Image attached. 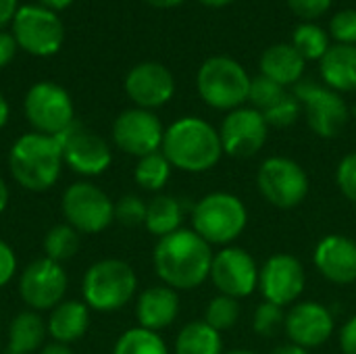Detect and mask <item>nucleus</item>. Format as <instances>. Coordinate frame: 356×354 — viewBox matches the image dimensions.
Masks as SVG:
<instances>
[{
  "label": "nucleus",
  "instance_id": "14",
  "mask_svg": "<svg viewBox=\"0 0 356 354\" xmlns=\"http://www.w3.org/2000/svg\"><path fill=\"white\" fill-rule=\"evenodd\" d=\"M267 134L269 125L261 111L252 106L229 111L219 127L223 154L234 159H250L265 146Z\"/></svg>",
  "mask_w": 356,
  "mask_h": 354
},
{
  "label": "nucleus",
  "instance_id": "6",
  "mask_svg": "<svg viewBox=\"0 0 356 354\" xmlns=\"http://www.w3.org/2000/svg\"><path fill=\"white\" fill-rule=\"evenodd\" d=\"M136 288L138 277L134 269L119 259L98 261L83 275V300L100 313L123 309L134 298Z\"/></svg>",
  "mask_w": 356,
  "mask_h": 354
},
{
  "label": "nucleus",
  "instance_id": "26",
  "mask_svg": "<svg viewBox=\"0 0 356 354\" xmlns=\"http://www.w3.org/2000/svg\"><path fill=\"white\" fill-rule=\"evenodd\" d=\"M46 336L42 317L33 311L19 313L8 330V354H29L40 348Z\"/></svg>",
  "mask_w": 356,
  "mask_h": 354
},
{
  "label": "nucleus",
  "instance_id": "42",
  "mask_svg": "<svg viewBox=\"0 0 356 354\" xmlns=\"http://www.w3.org/2000/svg\"><path fill=\"white\" fill-rule=\"evenodd\" d=\"M15 50H17V42H15L13 33H6L0 29V67H4L13 61Z\"/></svg>",
  "mask_w": 356,
  "mask_h": 354
},
{
  "label": "nucleus",
  "instance_id": "28",
  "mask_svg": "<svg viewBox=\"0 0 356 354\" xmlns=\"http://www.w3.org/2000/svg\"><path fill=\"white\" fill-rule=\"evenodd\" d=\"M171 163L167 161V156L159 150L152 154H146L138 161L134 177L138 182V186H142L144 190L150 192H159L161 188H165V184L171 177Z\"/></svg>",
  "mask_w": 356,
  "mask_h": 354
},
{
  "label": "nucleus",
  "instance_id": "33",
  "mask_svg": "<svg viewBox=\"0 0 356 354\" xmlns=\"http://www.w3.org/2000/svg\"><path fill=\"white\" fill-rule=\"evenodd\" d=\"M288 96L286 88L271 81L265 75H259L254 79H250V90H248V102L252 104V108L265 113L271 106H275L277 102H282Z\"/></svg>",
  "mask_w": 356,
  "mask_h": 354
},
{
  "label": "nucleus",
  "instance_id": "44",
  "mask_svg": "<svg viewBox=\"0 0 356 354\" xmlns=\"http://www.w3.org/2000/svg\"><path fill=\"white\" fill-rule=\"evenodd\" d=\"M40 354H73V351H71L67 344L54 342V344H48V346H44Z\"/></svg>",
  "mask_w": 356,
  "mask_h": 354
},
{
  "label": "nucleus",
  "instance_id": "2",
  "mask_svg": "<svg viewBox=\"0 0 356 354\" xmlns=\"http://www.w3.org/2000/svg\"><path fill=\"white\" fill-rule=\"evenodd\" d=\"M161 152L186 173L211 171L223 156L219 131L200 117H181L165 129Z\"/></svg>",
  "mask_w": 356,
  "mask_h": 354
},
{
  "label": "nucleus",
  "instance_id": "24",
  "mask_svg": "<svg viewBox=\"0 0 356 354\" xmlns=\"http://www.w3.org/2000/svg\"><path fill=\"white\" fill-rule=\"evenodd\" d=\"M88 325H90L88 305L79 300H65L56 305L48 319V332L54 338V342H60L67 346L83 338Z\"/></svg>",
  "mask_w": 356,
  "mask_h": 354
},
{
  "label": "nucleus",
  "instance_id": "10",
  "mask_svg": "<svg viewBox=\"0 0 356 354\" xmlns=\"http://www.w3.org/2000/svg\"><path fill=\"white\" fill-rule=\"evenodd\" d=\"M25 117L38 134L58 136L73 125V102L65 88L52 81H40L29 88L25 102Z\"/></svg>",
  "mask_w": 356,
  "mask_h": 354
},
{
  "label": "nucleus",
  "instance_id": "48",
  "mask_svg": "<svg viewBox=\"0 0 356 354\" xmlns=\"http://www.w3.org/2000/svg\"><path fill=\"white\" fill-rule=\"evenodd\" d=\"M6 204H8V188L2 182V177H0V213L6 209Z\"/></svg>",
  "mask_w": 356,
  "mask_h": 354
},
{
  "label": "nucleus",
  "instance_id": "51",
  "mask_svg": "<svg viewBox=\"0 0 356 354\" xmlns=\"http://www.w3.org/2000/svg\"><path fill=\"white\" fill-rule=\"evenodd\" d=\"M223 354H257V353H252V351H229V353H223Z\"/></svg>",
  "mask_w": 356,
  "mask_h": 354
},
{
  "label": "nucleus",
  "instance_id": "22",
  "mask_svg": "<svg viewBox=\"0 0 356 354\" xmlns=\"http://www.w3.org/2000/svg\"><path fill=\"white\" fill-rule=\"evenodd\" d=\"M307 61L292 44H273L261 56V75L280 86H296L305 75Z\"/></svg>",
  "mask_w": 356,
  "mask_h": 354
},
{
  "label": "nucleus",
  "instance_id": "4",
  "mask_svg": "<svg viewBox=\"0 0 356 354\" xmlns=\"http://www.w3.org/2000/svg\"><path fill=\"white\" fill-rule=\"evenodd\" d=\"M248 223L244 202L229 192H211L192 209V230L211 246H229L236 242Z\"/></svg>",
  "mask_w": 356,
  "mask_h": 354
},
{
  "label": "nucleus",
  "instance_id": "39",
  "mask_svg": "<svg viewBox=\"0 0 356 354\" xmlns=\"http://www.w3.org/2000/svg\"><path fill=\"white\" fill-rule=\"evenodd\" d=\"M288 4L298 17L311 21L321 17L332 6V0H288Z\"/></svg>",
  "mask_w": 356,
  "mask_h": 354
},
{
  "label": "nucleus",
  "instance_id": "46",
  "mask_svg": "<svg viewBox=\"0 0 356 354\" xmlns=\"http://www.w3.org/2000/svg\"><path fill=\"white\" fill-rule=\"evenodd\" d=\"M273 354H309V351H305V348H300L296 344H284V346H280Z\"/></svg>",
  "mask_w": 356,
  "mask_h": 354
},
{
  "label": "nucleus",
  "instance_id": "31",
  "mask_svg": "<svg viewBox=\"0 0 356 354\" xmlns=\"http://www.w3.org/2000/svg\"><path fill=\"white\" fill-rule=\"evenodd\" d=\"M113 354H169V351L156 332L134 328L117 340Z\"/></svg>",
  "mask_w": 356,
  "mask_h": 354
},
{
  "label": "nucleus",
  "instance_id": "8",
  "mask_svg": "<svg viewBox=\"0 0 356 354\" xmlns=\"http://www.w3.org/2000/svg\"><path fill=\"white\" fill-rule=\"evenodd\" d=\"M13 38L25 52L50 56L63 46L65 27L54 10L42 4H25L13 19Z\"/></svg>",
  "mask_w": 356,
  "mask_h": 354
},
{
  "label": "nucleus",
  "instance_id": "15",
  "mask_svg": "<svg viewBox=\"0 0 356 354\" xmlns=\"http://www.w3.org/2000/svg\"><path fill=\"white\" fill-rule=\"evenodd\" d=\"M165 129L161 119L146 108H127L123 111L113 125V140L115 144L131 154V156H146L159 152L163 146Z\"/></svg>",
  "mask_w": 356,
  "mask_h": 354
},
{
  "label": "nucleus",
  "instance_id": "40",
  "mask_svg": "<svg viewBox=\"0 0 356 354\" xmlns=\"http://www.w3.org/2000/svg\"><path fill=\"white\" fill-rule=\"evenodd\" d=\"M15 269H17L15 252H13V248L6 242L0 240V288H4L13 280Z\"/></svg>",
  "mask_w": 356,
  "mask_h": 354
},
{
  "label": "nucleus",
  "instance_id": "23",
  "mask_svg": "<svg viewBox=\"0 0 356 354\" xmlns=\"http://www.w3.org/2000/svg\"><path fill=\"white\" fill-rule=\"evenodd\" d=\"M323 81L334 92H355L356 90V46L336 44L330 46L321 58Z\"/></svg>",
  "mask_w": 356,
  "mask_h": 354
},
{
  "label": "nucleus",
  "instance_id": "36",
  "mask_svg": "<svg viewBox=\"0 0 356 354\" xmlns=\"http://www.w3.org/2000/svg\"><path fill=\"white\" fill-rule=\"evenodd\" d=\"M300 111H302V104L298 102V98L294 94H288L282 102L265 111L263 117L269 127H290L298 121Z\"/></svg>",
  "mask_w": 356,
  "mask_h": 354
},
{
  "label": "nucleus",
  "instance_id": "11",
  "mask_svg": "<svg viewBox=\"0 0 356 354\" xmlns=\"http://www.w3.org/2000/svg\"><path fill=\"white\" fill-rule=\"evenodd\" d=\"M294 96L307 111L309 127L325 140L340 136L348 123V106L338 92L323 88L311 79H300L294 88Z\"/></svg>",
  "mask_w": 356,
  "mask_h": 354
},
{
  "label": "nucleus",
  "instance_id": "29",
  "mask_svg": "<svg viewBox=\"0 0 356 354\" xmlns=\"http://www.w3.org/2000/svg\"><path fill=\"white\" fill-rule=\"evenodd\" d=\"M292 46L305 61H321L330 50V40L323 27L315 23H300L292 33Z\"/></svg>",
  "mask_w": 356,
  "mask_h": 354
},
{
  "label": "nucleus",
  "instance_id": "1",
  "mask_svg": "<svg viewBox=\"0 0 356 354\" xmlns=\"http://www.w3.org/2000/svg\"><path fill=\"white\" fill-rule=\"evenodd\" d=\"M213 248L194 230H177L154 246V269L165 286L194 290L211 277Z\"/></svg>",
  "mask_w": 356,
  "mask_h": 354
},
{
  "label": "nucleus",
  "instance_id": "13",
  "mask_svg": "<svg viewBox=\"0 0 356 354\" xmlns=\"http://www.w3.org/2000/svg\"><path fill=\"white\" fill-rule=\"evenodd\" d=\"M259 269L261 267L248 250L225 246L213 257L211 282L219 294L242 300L259 288Z\"/></svg>",
  "mask_w": 356,
  "mask_h": 354
},
{
  "label": "nucleus",
  "instance_id": "20",
  "mask_svg": "<svg viewBox=\"0 0 356 354\" xmlns=\"http://www.w3.org/2000/svg\"><path fill=\"white\" fill-rule=\"evenodd\" d=\"M315 269L336 286L356 282V242L348 236H325L313 252Z\"/></svg>",
  "mask_w": 356,
  "mask_h": 354
},
{
  "label": "nucleus",
  "instance_id": "43",
  "mask_svg": "<svg viewBox=\"0 0 356 354\" xmlns=\"http://www.w3.org/2000/svg\"><path fill=\"white\" fill-rule=\"evenodd\" d=\"M17 0H0V27L10 23L17 15Z\"/></svg>",
  "mask_w": 356,
  "mask_h": 354
},
{
  "label": "nucleus",
  "instance_id": "19",
  "mask_svg": "<svg viewBox=\"0 0 356 354\" xmlns=\"http://www.w3.org/2000/svg\"><path fill=\"white\" fill-rule=\"evenodd\" d=\"M125 92L138 104V108H159L167 104L175 94L173 73L161 63H140L125 77Z\"/></svg>",
  "mask_w": 356,
  "mask_h": 354
},
{
  "label": "nucleus",
  "instance_id": "37",
  "mask_svg": "<svg viewBox=\"0 0 356 354\" xmlns=\"http://www.w3.org/2000/svg\"><path fill=\"white\" fill-rule=\"evenodd\" d=\"M330 31L338 44H353L356 46V10L344 8L334 15L330 23Z\"/></svg>",
  "mask_w": 356,
  "mask_h": 354
},
{
  "label": "nucleus",
  "instance_id": "50",
  "mask_svg": "<svg viewBox=\"0 0 356 354\" xmlns=\"http://www.w3.org/2000/svg\"><path fill=\"white\" fill-rule=\"evenodd\" d=\"M202 4H207V6H213V8H219V6H225V4H229V2H234V0H200Z\"/></svg>",
  "mask_w": 356,
  "mask_h": 354
},
{
  "label": "nucleus",
  "instance_id": "16",
  "mask_svg": "<svg viewBox=\"0 0 356 354\" xmlns=\"http://www.w3.org/2000/svg\"><path fill=\"white\" fill-rule=\"evenodd\" d=\"M63 148V161L81 175H100L108 169L113 154L108 144L88 127L73 123L63 134L54 136Z\"/></svg>",
  "mask_w": 356,
  "mask_h": 354
},
{
  "label": "nucleus",
  "instance_id": "30",
  "mask_svg": "<svg viewBox=\"0 0 356 354\" xmlns=\"http://www.w3.org/2000/svg\"><path fill=\"white\" fill-rule=\"evenodd\" d=\"M77 250H79V232L73 230L69 223L54 225L44 238L46 259H50L54 263H63V261L73 259L77 255Z\"/></svg>",
  "mask_w": 356,
  "mask_h": 354
},
{
  "label": "nucleus",
  "instance_id": "35",
  "mask_svg": "<svg viewBox=\"0 0 356 354\" xmlns=\"http://www.w3.org/2000/svg\"><path fill=\"white\" fill-rule=\"evenodd\" d=\"M146 209L148 204L134 194L121 196L115 204V221H119L125 227H138L146 221Z\"/></svg>",
  "mask_w": 356,
  "mask_h": 354
},
{
  "label": "nucleus",
  "instance_id": "38",
  "mask_svg": "<svg viewBox=\"0 0 356 354\" xmlns=\"http://www.w3.org/2000/svg\"><path fill=\"white\" fill-rule=\"evenodd\" d=\"M336 184L344 198L356 204V150L348 152L336 169Z\"/></svg>",
  "mask_w": 356,
  "mask_h": 354
},
{
  "label": "nucleus",
  "instance_id": "18",
  "mask_svg": "<svg viewBox=\"0 0 356 354\" xmlns=\"http://www.w3.org/2000/svg\"><path fill=\"white\" fill-rule=\"evenodd\" d=\"M336 330L334 315L327 307L315 300H298L286 313L284 332L290 344H296L305 351L323 346Z\"/></svg>",
  "mask_w": 356,
  "mask_h": 354
},
{
  "label": "nucleus",
  "instance_id": "7",
  "mask_svg": "<svg viewBox=\"0 0 356 354\" xmlns=\"http://www.w3.org/2000/svg\"><path fill=\"white\" fill-rule=\"evenodd\" d=\"M257 186L261 196L282 211L300 207L311 188L307 171L288 156L265 159L257 173Z\"/></svg>",
  "mask_w": 356,
  "mask_h": 354
},
{
  "label": "nucleus",
  "instance_id": "34",
  "mask_svg": "<svg viewBox=\"0 0 356 354\" xmlns=\"http://www.w3.org/2000/svg\"><path fill=\"white\" fill-rule=\"evenodd\" d=\"M284 323H286V313L282 307L273 303L263 300L252 315V330L263 338H271L273 334L284 330Z\"/></svg>",
  "mask_w": 356,
  "mask_h": 354
},
{
  "label": "nucleus",
  "instance_id": "17",
  "mask_svg": "<svg viewBox=\"0 0 356 354\" xmlns=\"http://www.w3.org/2000/svg\"><path fill=\"white\" fill-rule=\"evenodd\" d=\"M19 292L27 307L35 311H48L63 303L67 292V273L60 263L50 259H38L23 271L19 280Z\"/></svg>",
  "mask_w": 356,
  "mask_h": 354
},
{
  "label": "nucleus",
  "instance_id": "45",
  "mask_svg": "<svg viewBox=\"0 0 356 354\" xmlns=\"http://www.w3.org/2000/svg\"><path fill=\"white\" fill-rule=\"evenodd\" d=\"M40 2H42V6H46L50 10H60V8L69 6L73 0H40Z\"/></svg>",
  "mask_w": 356,
  "mask_h": 354
},
{
  "label": "nucleus",
  "instance_id": "3",
  "mask_svg": "<svg viewBox=\"0 0 356 354\" xmlns=\"http://www.w3.org/2000/svg\"><path fill=\"white\" fill-rule=\"evenodd\" d=\"M8 167L21 188L44 192L52 188L60 175L63 148L54 136H44L38 131L25 134L13 144Z\"/></svg>",
  "mask_w": 356,
  "mask_h": 354
},
{
  "label": "nucleus",
  "instance_id": "27",
  "mask_svg": "<svg viewBox=\"0 0 356 354\" xmlns=\"http://www.w3.org/2000/svg\"><path fill=\"white\" fill-rule=\"evenodd\" d=\"M175 354H223V340L204 319L192 321L175 338Z\"/></svg>",
  "mask_w": 356,
  "mask_h": 354
},
{
  "label": "nucleus",
  "instance_id": "21",
  "mask_svg": "<svg viewBox=\"0 0 356 354\" xmlns=\"http://www.w3.org/2000/svg\"><path fill=\"white\" fill-rule=\"evenodd\" d=\"M179 315L177 290L169 286H152L144 290L136 305V317L140 328L159 332L169 328Z\"/></svg>",
  "mask_w": 356,
  "mask_h": 354
},
{
  "label": "nucleus",
  "instance_id": "25",
  "mask_svg": "<svg viewBox=\"0 0 356 354\" xmlns=\"http://www.w3.org/2000/svg\"><path fill=\"white\" fill-rule=\"evenodd\" d=\"M181 221H184V207L175 196L159 194L148 202L144 227L152 236H159V240L181 230Z\"/></svg>",
  "mask_w": 356,
  "mask_h": 354
},
{
  "label": "nucleus",
  "instance_id": "9",
  "mask_svg": "<svg viewBox=\"0 0 356 354\" xmlns=\"http://www.w3.org/2000/svg\"><path fill=\"white\" fill-rule=\"evenodd\" d=\"M63 215L79 234H98L115 221V204L98 186L77 182L63 194Z\"/></svg>",
  "mask_w": 356,
  "mask_h": 354
},
{
  "label": "nucleus",
  "instance_id": "32",
  "mask_svg": "<svg viewBox=\"0 0 356 354\" xmlns=\"http://www.w3.org/2000/svg\"><path fill=\"white\" fill-rule=\"evenodd\" d=\"M240 315H242V309H240L238 298L217 294L215 298H211V303L204 311V321L221 334L225 330H232L238 323Z\"/></svg>",
  "mask_w": 356,
  "mask_h": 354
},
{
  "label": "nucleus",
  "instance_id": "12",
  "mask_svg": "<svg viewBox=\"0 0 356 354\" xmlns=\"http://www.w3.org/2000/svg\"><path fill=\"white\" fill-rule=\"evenodd\" d=\"M307 286V273L302 263L288 255L280 252L265 261L259 269V292L265 303H273L282 309L298 303Z\"/></svg>",
  "mask_w": 356,
  "mask_h": 354
},
{
  "label": "nucleus",
  "instance_id": "41",
  "mask_svg": "<svg viewBox=\"0 0 356 354\" xmlns=\"http://www.w3.org/2000/svg\"><path fill=\"white\" fill-rule=\"evenodd\" d=\"M340 348L344 354H356V315L344 323L340 332Z\"/></svg>",
  "mask_w": 356,
  "mask_h": 354
},
{
  "label": "nucleus",
  "instance_id": "49",
  "mask_svg": "<svg viewBox=\"0 0 356 354\" xmlns=\"http://www.w3.org/2000/svg\"><path fill=\"white\" fill-rule=\"evenodd\" d=\"M6 121H8V104H6L4 96L0 94V127H4Z\"/></svg>",
  "mask_w": 356,
  "mask_h": 354
},
{
  "label": "nucleus",
  "instance_id": "47",
  "mask_svg": "<svg viewBox=\"0 0 356 354\" xmlns=\"http://www.w3.org/2000/svg\"><path fill=\"white\" fill-rule=\"evenodd\" d=\"M144 2H148V4H152L156 8H173V6L181 4L184 0H144Z\"/></svg>",
  "mask_w": 356,
  "mask_h": 354
},
{
  "label": "nucleus",
  "instance_id": "5",
  "mask_svg": "<svg viewBox=\"0 0 356 354\" xmlns=\"http://www.w3.org/2000/svg\"><path fill=\"white\" fill-rule=\"evenodd\" d=\"M200 98L219 111H236L248 100L250 77L232 56H211L196 75Z\"/></svg>",
  "mask_w": 356,
  "mask_h": 354
}]
</instances>
